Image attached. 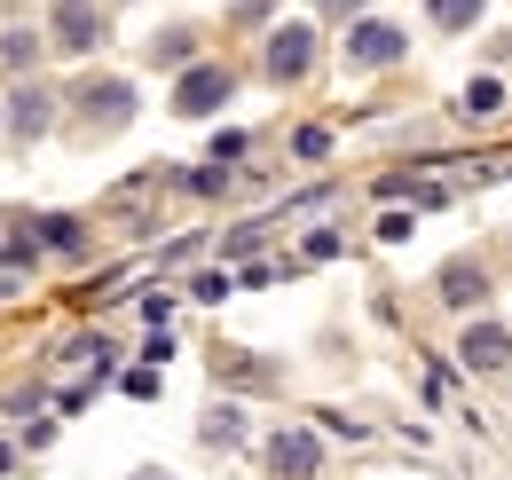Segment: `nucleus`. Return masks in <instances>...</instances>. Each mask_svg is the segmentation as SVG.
Masks as SVG:
<instances>
[{
	"label": "nucleus",
	"mask_w": 512,
	"mask_h": 480,
	"mask_svg": "<svg viewBox=\"0 0 512 480\" xmlns=\"http://www.w3.org/2000/svg\"><path fill=\"white\" fill-rule=\"evenodd\" d=\"M268 8H276V0H237V8H229V32H260Z\"/></svg>",
	"instance_id": "393cba45"
},
{
	"label": "nucleus",
	"mask_w": 512,
	"mask_h": 480,
	"mask_svg": "<svg viewBox=\"0 0 512 480\" xmlns=\"http://www.w3.org/2000/svg\"><path fill=\"white\" fill-rule=\"evenodd\" d=\"M410 229H418V213H410V205H394V213H379V244H402Z\"/></svg>",
	"instance_id": "a878e982"
},
{
	"label": "nucleus",
	"mask_w": 512,
	"mask_h": 480,
	"mask_svg": "<svg viewBox=\"0 0 512 480\" xmlns=\"http://www.w3.org/2000/svg\"><path fill=\"white\" fill-rule=\"evenodd\" d=\"M95 394H103V386H64V394H56V418H79Z\"/></svg>",
	"instance_id": "2f4dec72"
},
{
	"label": "nucleus",
	"mask_w": 512,
	"mask_h": 480,
	"mask_svg": "<svg viewBox=\"0 0 512 480\" xmlns=\"http://www.w3.org/2000/svg\"><path fill=\"white\" fill-rule=\"evenodd\" d=\"M205 158H213V166L229 174V166H245V158H253V134H245V126H213V142H205Z\"/></svg>",
	"instance_id": "4468645a"
},
{
	"label": "nucleus",
	"mask_w": 512,
	"mask_h": 480,
	"mask_svg": "<svg viewBox=\"0 0 512 480\" xmlns=\"http://www.w3.org/2000/svg\"><path fill=\"white\" fill-rule=\"evenodd\" d=\"M300 260H339V229H308L300 252H292V268H300Z\"/></svg>",
	"instance_id": "5701e85b"
},
{
	"label": "nucleus",
	"mask_w": 512,
	"mask_h": 480,
	"mask_svg": "<svg viewBox=\"0 0 512 480\" xmlns=\"http://www.w3.org/2000/svg\"><path fill=\"white\" fill-rule=\"evenodd\" d=\"M190 252H205V237H174L166 252H158V268H174V260H190Z\"/></svg>",
	"instance_id": "473e14b6"
},
{
	"label": "nucleus",
	"mask_w": 512,
	"mask_h": 480,
	"mask_svg": "<svg viewBox=\"0 0 512 480\" xmlns=\"http://www.w3.org/2000/svg\"><path fill=\"white\" fill-rule=\"evenodd\" d=\"M331 150H339V134H331V126H300V134H292V158H300V166H323V158H331Z\"/></svg>",
	"instance_id": "a211bd4d"
},
{
	"label": "nucleus",
	"mask_w": 512,
	"mask_h": 480,
	"mask_svg": "<svg viewBox=\"0 0 512 480\" xmlns=\"http://www.w3.org/2000/svg\"><path fill=\"white\" fill-rule=\"evenodd\" d=\"M197 441H205V449H237V441H245V410H237V402H213V410L197 418Z\"/></svg>",
	"instance_id": "9d476101"
},
{
	"label": "nucleus",
	"mask_w": 512,
	"mask_h": 480,
	"mask_svg": "<svg viewBox=\"0 0 512 480\" xmlns=\"http://www.w3.org/2000/svg\"><path fill=\"white\" fill-rule=\"evenodd\" d=\"M418 394H426L434 410H442L449 394H457V378H449V362H442V355H418Z\"/></svg>",
	"instance_id": "aec40b11"
},
{
	"label": "nucleus",
	"mask_w": 512,
	"mask_h": 480,
	"mask_svg": "<svg viewBox=\"0 0 512 480\" xmlns=\"http://www.w3.org/2000/svg\"><path fill=\"white\" fill-rule=\"evenodd\" d=\"M457 103H465L473 119H497L512 95H505V79H497V71H481V79H465V95H457Z\"/></svg>",
	"instance_id": "ddd939ff"
},
{
	"label": "nucleus",
	"mask_w": 512,
	"mask_h": 480,
	"mask_svg": "<svg viewBox=\"0 0 512 480\" xmlns=\"http://www.w3.org/2000/svg\"><path fill=\"white\" fill-rule=\"evenodd\" d=\"M229 95H237V71H229V63H190V71L174 79V111H182V119L229 111Z\"/></svg>",
	"instance_id": "20e7f679"
},
{
	"label": "nucleus",
	"mask_w": 512,
	"mask_h": 480,
	"mask_svg": "<svg viewBox=\"0 0 512 480\" xmlns=\"http://www.w3.org/2000/svg\"><path fill=\"white\" fill-rule=\"evenodd\" d=\"M111 355H119V347H111L103 331H79V339H64V370H95V362L111 370Z\"/></svg>",
	"instance_id": "2eb2a0df"
},
{
	"label": "nucleus",
	"mask_w": 512,
	"mask_h": 480,
	"mask_svg": "<svg viewBox=\"0 0 512 480\" xmlns=\"http://www.w3.org/2000/svg\"><path fill=\"white\" fill-rule=\"evenodd\" d=\"M48 126H56V95H48L40 79H16V87H8V111H0V134H8V142H40Z\"/></svg>",
	"instance_id": "423d86ee"
},
{
	"label": "nucleus",
	"mask_w": 512,
	"mask_h": 480,
	"mask_svg": "<svg viewBox=\"0 0 512 480\" xmlns=\"http://www.w3.org/2000/svg\"><path fill=\"white\" fill-rule=\"evenodd\" d=\"M434 292H442L457 315H481V307H489V268H473V260H449L442 276H434Z\"/></svg>",
	"instance_id": "1a4fd4ad"
},
{
	"label": "nucleus",
	"mask_w": 512,
	"mask_h": 480,
	"mask_svg": "<svg viewBox=\"0 0 512 480\" xmlns=\"http://www.w3.org/2000/svg\"><path fill=\"white\" fill-rule=\"evenodd\" d=\"M182 189H190V197H221L229 174H221V166H197V174H182Z\"/></svg>",
	"instance_id": "bb28decb"
},
{
	"label": "nucleus",
	"mask_w": 512,
	"mask_h": 480,
	"mask_svg": "<svg viewBox=\"0 0 512 480\" xmlns=\"http://www.w3.org/2000/svg\"><path fill=\"white\" fill-rule=\"evenodd\" d=\"M229 292H237V276H229V268H197V276H190V300L197 307H221Z\"/></svg>",
	"instance_id": "412c9836"
},
{
	"label": "nucleus",
	"mask_w": 512,
	"mask_h": 480,
	"mask_svg": "<svg viewBox=\"0 0 512 480\" xmlns=\"http://www.w3.org/2000/svg\"><path fill=\"white\" fill-rule=\"evenodd\" d=\"M8 473H24V449H16V441H0V480Z\"/></svg>",
	"instance_id": "72a5a7b5"
},
{
	"label": "nucleus",
	"mask_w": 512,
	"mask_h": 480,
	"mask_svg": "<svg viewBox=\"0 0 512 480\" xmlns=\"http://www.w3.org/2000/svg\"><path fill=\"white\" fill-rule=\"evenodd\" d=\"M71 95H79V111H87L95 126H127L134 119V87L127 79H79Z\"/></svg>",
	"instance_id": "6e6552de"
},
{
	"label": "nucleus",
	"mask_w": 512,
	"mask_h": 480,
	"mask_svg": "<svg viewBox=\"0 0 512 480\" xmlns=\"http://www.w3.org/2000/svg\"><path fill=\"white\" fill-rule=\"evenodd\" d=\"M40 402H48V394H40V386H16V394H0V418H40Z\"/></svg>",
	"instance_id": "b1692460"
},
{
	"label": "nucleus",
	"mask_w": 512,
	"mask_h": 480,
	"mask_svg": "<svg viewBox=\"0 0 512 480\" xmlns=\"http://www.w3.org/2000/svg\"><path fill=\"white\" fill-rule=\"evenodd\" d=\"M316 433H323V441H355V449L371 441V425H363V418H339V410H323V418H316Z\"/></svg>",
	"instance_id": "4be33fe9"
},
{
	"label": "nucleus",
	"mask_w": 512,
	"mask_h": 480,
	"mask_svg": "<svg viewBox=\"0 0 512 480\" xmlns=\"http://www.w3.org/2000/svg\"><path fill=\"white\" fill-rule=\"evenodd\" d=\"M402 48H410V32L394 16H355L347 24V63L355 71H386V63H402Z\"/></svg>",
	"instance_id": "39448f33"
},
{
	"label": "nucleus",
	"mask_w": 512,
	"mask_h": 480,
	"mask_svg": "<svg viewBox=\"0 0 512 480\" xmlns=\"http://www.w3.org/2000/svg\"><path fill=\"white\" fill-rule=\"evenodd\" d=\"M268 229H276V221H245V229L229 237V260H245V252H260V237H268Z\"/></svg>",
	"instance_id": "7c9ffc66"
},
{
	"label": "nucleus",
	"mask_w": 512,
	"mask_h": 480,
	"mask_svg": "<svg viewBox=\"0 0 512 480\" xmlns=\"http://www.w3.org/2000/svg\"><path fill=\"white\" fill-rule=\"evenodd\" d=\"M260 465L276 480H316L331 465V441H323L316 425H276L268 441H260Z\"/></svg>",
	"instance_id": "f257e3e1"
},
{
	"label": "nucleus",
	"mask_w": 512,
	"mask_h": 480,
	"mask_svg": "<svg viewBox=\"0 0 512 480\" xmlns=\"http://www.w3.org/2000/svg\"><path fill=\"white\" fill-rule=\"evenodd\" d=\"M379 197H410L418 213H442V205H449L442 181H418V174H386V181H379Z\"/></svg>",
	"instance_id": "9b49d317"
},
{
	"label": "nucleus",
	"mask_w": 512,
	"mask_h": 480,
	"mask_svg": "<svg viewBox=\"0 0 512 480\" xmlns=\"http://www.w3.org/2000/svg\"><path fill=\"white\" fill-rule=\"evenodd\" d=\"M150 56H158V63H182V71H190V56H197V32H190V24H166V32L150 40Z\"/></svg>",
	"instance_id": "6ab92c4d"
},
{
	"label": "nucleus",
	"mask_w": 512,
	"mask_h": 480,
	"mask_svg": "<svg viewBox=\"0 0 512 480\" xmlns=\"http://www.w3.org/2000/svg\"><path fill=\"white\" fill-rule=\"evenodd\" d=\"M426 16H434L442 32H473V24L489 16V0H426Z\"/></svg>",
	"instance_id": "dca6fc26"
},
{
	"label": "nucleus",
	"mask_w": 512,
	"mask_h": 480,
	"mask_svg": "<svg viewBox=\"0 0 512 480\" xmlns=\"http://www.w3.org/2000/svg\"><path fill=\"white\" fill-rule=\"evenodd\" d=\"M142 315H150V331H174V292H142Z\"/></svg>",
	"instance_id": "cd10ccee"
},
{
	"label": "nucleus",
	"mask_w": 512,
	"mask_h": 480,
	"mask_svg": "<svg viewBox=\"0 0 512 480\" xmlns=\"http://www.w3.org/2000/svg\"><path fill=\"white\" fill-rule=\"evenodd\" d=\"M127 480H174V473H166V465H142V473H127Z\"/></svg>",
	"instance_id": "f704fd0d"
},
{
	"label": "nucleus",
	"mask_w": 512,
	"mask_h": 480,
	"mask_svg": "<svg viewBox=\"0 0 512 480\" xmlns=\"http://www.w3.org/2000/svg\"><path fill=\"white\" fill-rule=\"evenodd\" d=\"M103 32H111V16H103L95 0H56V24H48V40H56V48L87 56V48L103 40Z\"/></svg>",
	"instance_id": "0eeeda50"
},
{
	"label": "nucleus",
	"mask_w": 512,
	"mask_h": 480,
	"mask_svg": "<svg viewBox=\"0 0 512 480\" xmlns=\"http://www.w3.org/2000/svg\"><path fill=\"white\" fill-rule=\"evenodd\" d=\"M174 347H182L174 331H150V339H142V370H158V362H174Z\"/></svg>",
	"instance_id": "c85d7f7f"
},
{
	"label": "nucleus",
	"mask_w": 512,
	"mask_h": 480,
	"mask_svg": "<svg viewBox=\"0 0 512 480\" xmlns=\"http://www.w3.org/2000/svg\"><path fill=\"white\" fill-rule=\"evenodd\" d=\"M457 370H473V378H505L512 370V331L497 315H473V323L457 331Z\"/></svg>",
	"instance_id": "7ed1b4c3"
},
{
	"label": "nucleus",
	"mask_w": 512,
	"mask_h": 480,
	"mask_svg": "<svg viewBox=\"0 0 512 480\" xmlns=\"http://www.w3.org/2000/svg\"><path fill=\"white\" fill-rule=\"evenodd\" d=\"M119 386H127V402H158V370H142V362H134Z\"/></svg>",
	"instance_id": "c756f323"
},
{
	"label": "nucleus",
	"mask_w": 512,
	"mask_h": 480,
	"mask_svg": "<svg viewBox=\"0 0 512 480\" xmlns=\"http://www.w3.org/2000/svg\"><path fill=\"white\" fill-rule=\"evenodd\" d=\"M0 63H8V71H32V63H40V32H32V24H8V32H0Z\"/></svg>",
	"instance_id": "f3484780"
},
{
	"label": "nucleus",
	"mask_w": 512,
	"mask_h": 480,
	"mask_svg": "<svg viewBox=\"0 0 512 480\" xmlns=\"http://www.w3.org/2000/svg\"><path fill=\"white\" fill-rule=\"evenodd\" d=\"M24 229H32V244H40V252H79V244H87V229H79L71 213H48V221H24Z\"/></svg>",
	"instance_id": "f8f14e48"
},
{
	"label": "nucleus",
	"mask_w": 512,
	"mask_h": 480,
	"mask_svg": "<svg viewBox=\"0 0 512 480\" xmlns=\"http://www.w3.org/2000/svg\"><path fill=\"white\" fill-rule=\"evenodd\" d=\"M308 71H316V24H276L260 40V79L268 87H300Z\"/></svg>",
	"instance_id": "f03ea898"
},
{
	"label": "nucleus",
	"mask_w": 512,
	"mask_h": 480,
	"mask_svg": "<svg viewBox=\"0 0 512 480\" xmlns=\"http://www.w3.org/2000/svg\"><path fill=\"white\" fill-rule=\"evenodd\" d=\"M505 95H512V87H505Z\"/></svg>",
	"instance_id": "c9c22d12"
}]
</instances>
